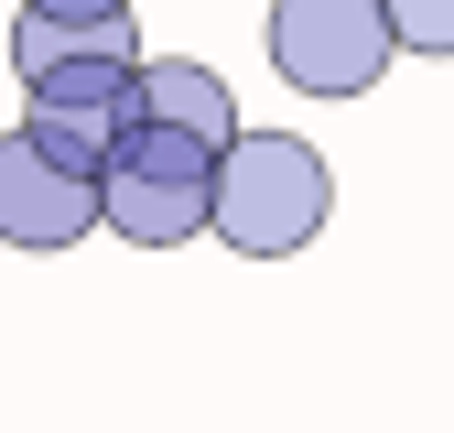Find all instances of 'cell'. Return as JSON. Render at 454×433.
<instances>
[{
    "instance_id": "7",
    "label": "cell",
    "mask_w": 454,
    "mask_h": 433,
    "mask_svg": "<svg viewBox=\"0 0 454 433\" xmlns=\"http://www.w3.org/2000/svg\"><path fill=\"white\" fill-rule=\"evenodd\" d=\"M33 152H54V162H66V174H98V162H108V141H120V108H43L33 98Z\"/></svg>"
},
{
    "instance_id": "6",
    "label": "cell",
    "mask_w": 454,
    "mask_h": 433,
    "mask_svg": "<svg viewBox=\"0 0 454 433\" xmlns=\"http://www.w3.org/2000/svg\"><path fill=\"white\" fill-rule=\"evenodd\" d=\"M120 120H152V130H184V141L227 152L239 141V98H227V76L195 66V54H152L130 76V98H120Z\"/></svg>"
},
{
    "instance_id": "3",
    "label": "cell",
    "mask_w": 454,
    "mask_h": 433,
    "mask_svg": "<svg viewBox=\"0 0 454 433\" xmlns=\"http://www.w3.org/2000/svg\"><path fill=\"white\" fill-rule=\"evenodd\" d=\"M12 76L43 108H120L141 76L130 12H22L12 22Z\"/></svg>"
},
{
    "instance_id": "9",
    "label": "cell",
    "mask_w": 454,
    "mask_h": 433,
    "mask_svg": "<svg viewBox=\"0 0 454 433\" xmlns=\"http://www.w3.org/2000/svg\"><path fill=\"white\" fill-rule=\"evenodd\" d=\"M22 12H130V0H22Z\"/></svg>"
},
{
    "instance_id": "5",
    "label": "cell",
    "mask_w": 454,
    "mask_h": 433,
    "mask_svg": "<svg viewBox=\"0 0 454 433\" xmlns=\"http://www.w3.org/2000/svg\"><path fill=\"white\" fill-rule=\"evenodd\" d=\"M98 228V174H66L54 152H33V130L0 141V239L12 249H76Z\"/></svg>"
},
{
    "instance_id": "4",
    "label": "cell",
    "mask_w": 454,
    "mask_h": 433,
    "mask_svg": "<svg viewBox=\"0 0 454 433\" xmlns=\"http://www.w3.org/2000/svg\"><path fill=\"white\" fill-rule=\"evenodd\" d=\"M389 12L379 0H270V66L303 98H368L389 76Z\"/></svg>"
},
{
    "instance_id": "2",
    "label": "cell",
    "mask_w": 454,
    "mask_h": 433,
    "mask_svg": "<svg viewBox=\"0 0 454 433\" xmlns=\"http://www.w3.org/2000/svg\"><path fill=\"white\" fill-rule=\"evenodd\" d=\"M206 174H216L206 141L120 120V141L98 162V228L130 249H184V239H206Z\"/></svg>"
},
{
    "instance_id": "8",
    "label": "cell",
    "mask_w": 454,
    "mask_h": 433,
    "mask_svg": "<svg viewBox=\"0 0 454 433\" xmlns=\"http://www.w3.org/2000/svg\"><path fill=\"white\" fill-rule=\"evenodd\" d=\"M401 54H454V0H379Z\"/></svg>"
},
{
    "instance_id": "1",
    "label": "cell",
    "mask_w": 454,
    "mask_h": 433,
    "mask_svg": "<svg viewBox=\"0 0 454 433\" xmlns=\"http://www.w3.org/2000/svg\"><path fill=\"white\" fill-rule=\"evenodd\" d=\"M325 216H335V174H325V152L293 141V130H239L216 152V174H206V239H227L239 260L314 249Z\"/></svg>"
}]
</instances>
